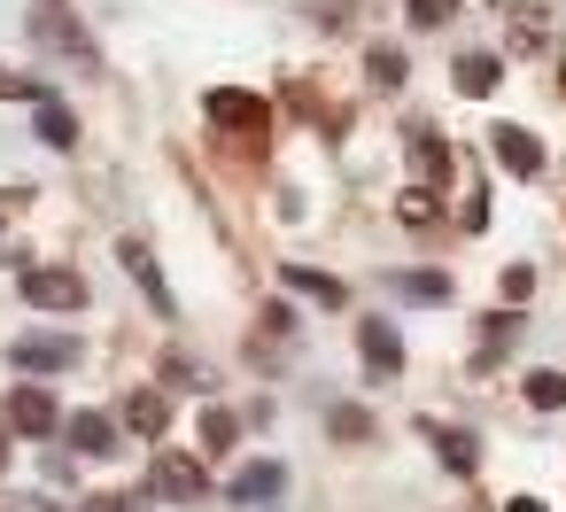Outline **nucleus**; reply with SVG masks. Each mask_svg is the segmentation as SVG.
I'll use <instances>...</instances> for the list:
<instances>
[{"label":"nucleus","mask_w":566,"mask_h":512,"mask_svg":"<svg viewBox=\"0 0 566 512\" xmlns=\"http://www.w3.org/2000/svg\"><path fill=\"white\" fill-rule=\"evenodd\" d=\"M32 32H40V48H55V55H71L78 71H102V55H94V40H86V24L63 9V0H32Z\"/></svg>","instance_id":"f257e3e1"},{"label":"nucleus","mask_w":566,"mask_h":512,"mask_svg":"<svg viewBox=\"0 0 566 512\" xmlns=\"http://www.w3.org/2000/svg\"><path fill=\"white\" fill-rule=\"evenodd\" d=\"M24 295H32L40 311H78V303H86V280H78L71 264H24Z\"/></svg>","instance_id":"f03ea898"},{"label":"nucleus","mask_w":566,"mask_h":512,"mask_svg":"<svg viewBox=\"0 0 566 512\" xmlns=\"http://www.w3.org/2000/svg\"><path fill=\"white\" fill-rule=\"evenodd\" d=\"M156 497H164V504H202V497H210V473H202V458H187V450H164V458H156Z\"/></svg>","instance_id":"7ed1b4c3"},{"label":"nucleus","mask_w":566,"mask_h":512,"mask_svg":"<svg viewBox=\"0 0 566 512\" xmlns=\"http://www.w3.org/2000/svg\"><path fill=\"white\" fill-rule=\"evenodd\" d=\"M0 419H9L17 435H55V427H63V404H55L40 380H24V388H9V411H0Z\"/></svg>","instance_id":"20e7f679"},{"label":"nucleus","mask_w":566,"mask_h":512,"mask_svg":"<svg viewBox=\"0 0 566 512\" xmlns=\"http://www.w3.org/2000/svg\"><path fill=\"white\" fill-rule=\"evenodd\" d=\"M202 109H210V125H226V133H256V140H264V125H272V109H264L256 94H241V86H218Z\"/></svg>","instance_id":"39448f33"},{"label":"nucleus","mask_w":566,"mask_h":512,"mask_svg":"<svg viewBox=\"0 0 566 512\" xmlns=\"http://www.w3.org/2000/svg\"><path fill=\"white\" fill-rule=\"evenodd\" d=\"M489 156H496L512 179H535V171H543V140H535L527 125H496V133H489Z\"/></svg>","instance_id":"423d86ee"},{"label":"nucleus","mask_w":566,"mask_h":512,"mask_svg":"<svg viewBox=\"0 0 566 512\" xmlns=\"http://www.w3.org/2000/svg\"><path fill=\"white\" fill-rule=\"evenodd\" d=\"M117 264L140 280V295H148V311H156V318H171V311H179V303H171V288H164V272H156V249H148V241H125V249H117Z\"/></svg>","instance_id":"0eeeda50"},{"label":"nucleus","mask_w":566,"mask_h":512,"mask_svg":"<svg viewBox=\"0 0 566 512\" xmlns=\"http://www.w3.org/2000/svg\"><path fill=\"white\" fill-rule=\"evenodd\" d=\"M71 357H78V349H71L63 334H17V342H9V365H24V373H71Z\"/></svg>","instance_id":"6e6552de"},{"label":"nucleus","mask_w":566,"mask_h":512,"mask_svg":"<svg viewBox=\"0 0 566 512\" xmlns=\"http://www.w3.org/2000/svg\"><path fill=\"white\" fill-rule=\"evenodd\" d=\"M280 489H287V466L280 458H256V466L233 473V504H272Z\"/></svg>","instance_id":"1a4fd4ad"},{"label":"nucleus","mask_w":566,"mask_h":512,"mask_svg":"<svg viewBox=\"0 0 566 512\" xmlns=\"http://www.w3.org/2000/svg\"><path fill=\"white\" fill-rule=\"evenodd\" d=\"M357 349H365L373 373H403V342H396L388 318H365V326H357Z\"/></svg>","instance_id":"9d476101"},{"label":"nucleus","mask_w":566,"mask_h":512,"mask_svg":"<svg viewBox=\"0 0 566 512\" xmlns=\"http://www.w3.org/2000/svg\"><path fill=\"white\" fill-rule=\"evenodd\" d=\"M496 79H504V63H496V55H458V94H465V102H489V94H496Z\"/></svg>","instance_id":"9b49d317"},{"label":"nucleus","mask_w":566,"mask_h":512,"mask_svg":"<svg viewBox=\"0 0 566 512\" xmlns=\"http://www.w3.org/2000/svg\"><path fill=\"white\" fill-rule=\"evenodd\" d=\"M71 442H78L86 458H109V450H117V419H102V411H78V419H71Z\"/></svg>","instance_id":"f8f14e48"},{"label":"nucleus","mask_w":566,"mask_h":512,"mask_svg":"<svg viewBox=\"0 0 566 512\" xmlns=\"http://www.w3.org/2000/svg\"><path fill=\"white\" fill-rule=\"evenodd\" d=\"M403 148H411V171H419V187H427V179H442V171H450V148H442V140H434V133H419V125H411V140H403Z\"/></svg>","instance_id":"ddd939ff"},{"label":"nucleus","mask_w":566,"mask_h":512,"mask_svg":"<svg viewBox=\"0 0 566 512\" xmlns=\"http://www.w3.org/2000/svg\"><path fill=\"white\" fill-rule=\"evenodd\" d=\"M164 419H171V404H164V396H156V388H140V396H133V404H125V427H133V435H148V442H156V435H164Z\"/></svg>","instance_id":"4468645a"},{"label":"nucleus","mask_w":566,"mask_h":512,"mask_svg":"<svg viewBox=\"0 0 566 512\" xmlns=\"http://www.w3.org/2000/svg\"><path fill=\"white\" fill-rule=\"evenodd\" d=\"M40 140H48V148H78V117H71L55 94L40 102Z\"/></svg>","instance_id":"2eb2a0df"},{"label":"nucleus","mask_w":566,"mask_h":512,"mask_svg":"<svg viewBox=\"0 0 566 512\" xmlns=\"http://www.w3.org/2000/svg\"><path fill=\"white\" fill-rule=\"evenodd\" d=\"M287 288H303V295H318V303H342V280H334V272H311V264H287Z\"/></svg>","instance_id":"dca6fc26"},{"label":"nucleus","mask_w":566,"mask_h":512,"mask_svg":"<svg viewBox=\"0 0 566 512\" xmlns=\"http://www.w3.org/2000/svg\"><path fill=\"white\" fill-rule=\"evenodd\" d=\"M396 288H403L411 303H450V280H442V272H403Z\"/></svg>","instance_id":"f3484780"},{"label":"nucleus","mask_w":566,"mask_h":512,"mask_svg":"<svg viewBox=\"0 0 566 512\" xmlns=\"http://www.w3.org/2000/svg\"><path fill=\"white\" fill-rule=\"evenodd\" d=\"M233 435H241V419L210 404V411H202V450H233Z\"/></svg>","instance_id":"a211bd4d"},{"label":"nucleus","mask_w":566,"mask_h":512,"mask_svg":"<svg viewBox=\"0 0 566 512\" xmlns=\"http://www.w3.org/2000/svg\"><path fill=\"white\" fill-rule=\"evenodd\" d=\"M527 404L535 411H558L566 404V373H527Z\"/></svg>","instance_id":"6ab92c4d"},{"label":"nucleus","mask_w":566,"mask_h":512,"mask_svg":"<svg viewBox=\"0 0 566 512\" xmlns=\"http://www.w3.org/2000/svg\"><path fill=\"white\" fill-rule=\"evenodd\" d=\"M403 226H434V187H403Z\"/></svg>","instance_id":"aec40b11"},{"label":"nucleus","mask_w":566,"mask_h":512,"mask_svg":"<svg viewBox=\"0 0 566 512\" xmlns=\"http://www.w3.org/2000/svg\"><path fill=\"white\" fill-rule=\"evenodd\" d=\"M434 450H442V458H450L458 473H473V435H458V427H442V435H434Z\"/></svg>","instance_id":"412c9836"},{"label":"nucleus","mask_w":566,"mask_h":512,"mask_svg":"<svg viewBox=\"0 0 566 512\" xmlns=\"http://www.w3.org/2000/svg\"><path fill=\"white\" fill-rule=\"evenodd\" d=\"M458 17V0H411V24L419 32H434V24H450Z\"/></svg>","instance_id":"4be33fe9"},{"label":"nucleus","mask_w":566,"mask_h":512,"mask_svg":"<svg viewBox=\"0 0 566 512\" xmlns=\"http://www.w3.org/2000/svg\"><path fill=\"white\" fill-rule=\"evenodd\" d=\"M334 435H342V442H365V435H373V419H365L357 404H342V411H334Z\"/></svg>","instance_id":"5701e85b"},{"label":"nucleus","mask_w":566,"mask_h":512,"mask_svg":"<svg viewBox=\"0 0 566 512\" xmlns=\"http://www.w3.org/2000/svg\"><path fill=\"white\" fill-rule=\"evenodd\" d=\"M373 79H380V86H403V55H396V48H373Z\"/></svg>","instance_id":"b1692460"},{"label":"nucleus","mask_w":566,"mask_h":512,"mask_svg":"<svg viewBox=\"0 0 566 512\" xmlns=\"http://www.w3.org/2000/svg\"><path fill=\"white\" fill-rule=\"evenodd\" d=\"M0 94H24V102H48V86H40V79H24V71H0Z\"/></svg>","instance_id":"393cba45"},{"label":"nucleus","mask_w":566,"mask_h":512,"mask_svg":"<svg viewBox=\"0 0 566 512\" xmlns=\"http://www.w3.org/2000/svg\"><path fill=\"white\" fill-rule=\"evenodd\" d=\"M164 373H171L179 388H202V365H187V357H164Z\"/></svg>","instance_id":"a878e982"},{"label":"nucleus","mask_w":566,"mask_h":512,"mask_svg":"<svg viewBox=\"0 0 566 512\" xmlns=\"http://www.w3.org/2000/svg\"><path fill=\"white\" fill-rule=\"evenodd\" d=\"M86 512H133V497H117V489H109V497H86Z\"/></svg>","instance_id":"bb28decb"},{"label":"nucleus","mask_w":566,"mask_h":512,"mask_svg":"<svg viewBox=\"0 0 566 512\" xmlns=\"http://www.w3.org/2000/svg\"><path fill=\"white\" fill-rule=\"evenodd\" d=\"M504 512H551V504H543V497H512Z\"/></svg>","instance_id":"cd10ccee"},{"label":"nucleus","mask_w":566,"mask_h":512,"mask_svg":"<svg viewBox=\"0 0 566 512\" xmlns=\"http://www.w3.org/2000/svg\"><path fill=\"white\" fill-rule=\"evenodd\" d=\"M0 466H9V427H0Z\"/></svg>","instance_id":"c85d7f7f"}]
</instances>
